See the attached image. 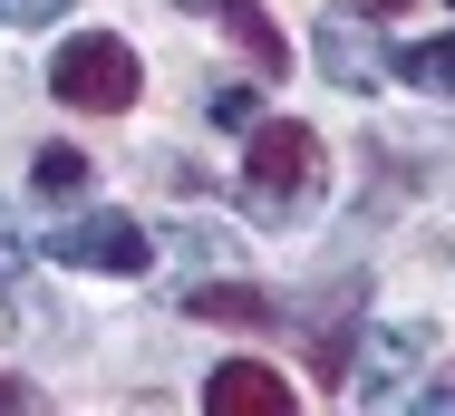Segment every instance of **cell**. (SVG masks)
Segmentation results:
<instances>
[{
  "mask_svg": "<svg viewBox=\"0 0 455 416\" xmlns=\"http://www.w3.org/2000/svg\"><path fill=\"white\" fill-rule=\"evenodd\" d=\"M320 136L300 126V116H252V146H243V204H252V223H310L320 213Z\"/></svg>",
  "mask_w": 455,
  "mask_h": 416,
  "instance_id": "obj_1",
  "label": "cell"
},
{
  "mask_svg": "<svg viewBox=\"0 0 455 416\" xmlns=\"http://www.w3.org/2000/svg\"><path fill=\"white\" fill-rule=\"evenodd\" d=\"M204 407L213 416H281L291 407V378H272V368H262V358H223V368H213V378H204Z\"/></svg>",
  "mask_w": 455,
  "mask_h": 416,
  "instance_id": "obj_5",
  "label": "cell"
},
{
  "mask_svg": "<svg viewBox=\"0 0 455 416\" xmlns=\"http://www.w3.org/2000/svg\"><path fill=\"white\" fill-rule=\"evenodd\" d=\"M49 87H59L68 107H88V116H126V107H136V49H126L116 29H78V39L49 59Z\"/></svg>",
  "mask_w": 455,
  "mask_h": 416,
  "instance_id": "obj_2",
  "label": "cell"
},
{
  "mask_svg": "<svg viewBox=\"0 0 455 416\" xmlns=\"http://www.w3.org/2000/svg\"><path fill=\"white\" fill-rule=\"evenodd\" d=\"M59 261H78V271H107V281H126V271H146L156 252H146V233H136L126 213H78V223L59 233Z\"/></svg>",
  "mask_w": 455,
  "mask_h": 416,
  "instance_id": "obj_3",
  "label": "cell"
},
{
  "mask_svg": "<svg viewBox=\"0 0 455 416\" xmlns=\"http://www.w3.org/2000/svg\"><path fill=\"white\" fill-rule=\"evenodd\" d=\"M184 310H194V320H233V330H272V320H281L272 300H262V291H243V281H194V291H184Z\"/></svg>",
  "mask_w": 455,
  "mask_h": 416,
  "instance_id": "obj_7",
  "label": "cell"
},
{
  "mask_svg": "<svg viewBox=\"0 0 455 416\" xmlns=\"http://www.w3.org/2000/svg\"><path fill=\"white\" fill-rule=\"evenodd\" d=\"M184 10H223V0H184Z\"/></svg>",
  "mask_w": 455,
  "mask_h": 416,
  "instance_id": "obj_14",
  "label": "cell"
},
{
  "mask_svg": "<svg viewBox=\"0 0 455 416\" xmlns=\"http://www.w3.org/2000/svg\"><path fill=\"white\" fill-rule=\"evenodd\" d=\"M387 10H397V0H387Z\"/></svg>",
  "mask_w": 455,
  "mask_h": 416,
  "instance_id": "obj_16",
  "label": "cell"
},
{
  "mask_svg": "<svg viewBox=\"0 0 455 416\" xmlns=\"http://www.w3.org/2000/svg\"><path fill=\"white\" fill-rule=\"evenodd\" d=\"M68 0H0V29H49Z\"/></svg>",
  "mask_w": 455,
  "mask_h": 416,
  "instance_id": "obj_12",
  "label": "cell"
},
{
  "mask_svg": "<svg viewBox=\"0 0 455 416\" xmlns=\"http://www.w3.org/2000/svg\"><path fill=\"white\" fill-rule=\"evenodd\" d=\"M436 348L427 320H397V330H368V368H359V397L368 407H387V397H407V378H417V358Z\"/></svg>",
  "mask_w": 455,
  "mask_h": 416,
  "instance_id": "obj_4",
  "label": "cell"
},
{
  "mask_svg": "<svg viewBox=\"0 0 455 416\" xmlns=\"http://www.w3.org/2000/svg\"><path fill=\"white\" fill-rule=\"evenodd\" d=\"M0 407H10V378H0Z\"/></svg>",
  "mask_w": 455,
  "mask_h": 416,
  "instance_id": "obj_15",
  "label": "cell"
},
{
  "mask_svg": "<svg viewBox=\"0 0 455 416\" xmlns=\"http://www.w3.org/2000/svg\"><path fill=\"white\" fill-rule=\"evenodd\" d=\"M39 194H49V204H78V194H88V165H78L68 146H49V156H39Z\"/></svg>",
  "mask_w": 455,
  "mask_h": 416,
  "instance_id": "obj_10",
  "label": "cell"
},
{
  "mask_svg": "<svg viewBox=\"0 0 455 416\" xmlns=\"http://www.w3.org/2000/svg\"><path fill=\"white\" fill-rule=\"evenodd\" d=\"M320 68H330L339 87H378V78H387V49H378V29H368L359 10L320 20Z\"/></svg>",
  "mask_w": 455,
  "mask_h": 416,
  "instance_id": "obj_6",
  "label": "cell"
},
{
  "mask_svg": "<svg viewBox=\"0 0 455 416\" xmlns=\"http://www.w3.org/2000/svg\"><path fill=\"white\" fill-rule=\"evenodd\" d=\"M223 20L243 29V49L262 59V78H281V68H291V39H281L272 20H262V0H223Z\"/></svg>",
  "mask_w": 455,
  "mask_h": 416,
  "instance_id": "obj_9",
  "label": "cell"
},
{
  "mask_svg": "<svg viewBox=\"0 0 455 416\" xmlns=\"http://www.w3.org/2000/svg\"><path fill=\"white\" fill-rule=\"evenodd\" d=\"M252 116H262L252 87H213V126H252Z\"/></svg>",
  "mask_w": 455,
  "mask_h": 416,
  "instance_id": "obj_11",
  "label": "cell"
},
{
  "mask_svg": "<svg viewBox=\"0 0 455 416\" xmlns=\"http://www.w3.org/2000/svg\"><path fill=\"white\" fill-rule=\"evenodd\" d=\"M397 78L427 87V97H455V29L446 39H417V49H397Z\"/></svg>",
  "mask_w": 455,
  "mask_h": 416,
  "instance_id": "obj_8",
  "label": "cell"
},
{
  "mask_svg": "<svg viewBox=\"0 0 455 416\" xmlns=\"http://www.w3.org/2000/svg\"><path fill=\"white\" fill-rule=\"evenodd\" d=\"M10 271H20V261H10V243H0V291H10Z\"/></svg>",
  "mask_w": 455,
  "mask_h": 416,
  "instance_id": "obj_13",
  "label": "cell"
}]
</instances>
